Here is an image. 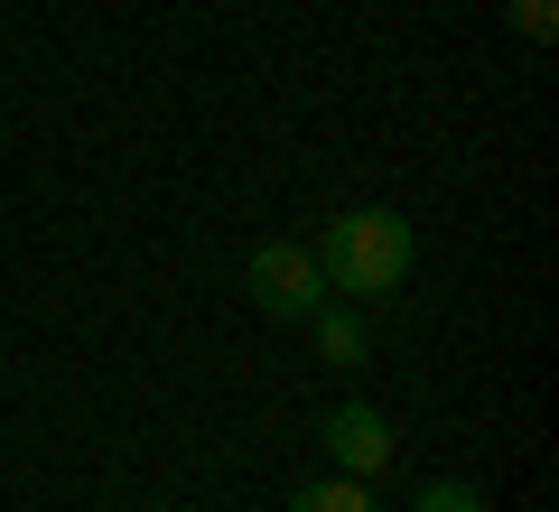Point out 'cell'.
I'll use <instances>...</instances> for the list:
<instances>
[{
    "mask_svg": "<svg viewBox=\"0 0 559 512\" xmlns=\"http://www.w3.org/2000/svg\"><path fill=\"white\" fill-rule=\"evenodd\" d=\"M308 252H318L326 298H392L411 279V261H419V234H411L401 205H345Z\"/></svg>",
    "mask_w": 559,
    "mask_h": 512,
    "instance_id": "cell-1",
    "label": "cell"
},
{
    "mask_svg": "<svg viewBox=\"0 0 559 512\" xmlns=\"http://www.w3.org/2000/svg\"><path fill=\"white\" fill-rule=\"evenodd\" d=\"M242 298H252L261 317H280V326H308V317L326 308L318 252H308V242H252V261H242Z\"/></svg>",
    "mask_w": 559,
    "mask_h": 512,
    "instance_id": "cell-2",
    "label": "cell"
},
{
    "mask_svg": "<svg viewBox=\"0 0 559 512\" xmlns=\"http://www.w3.org/2000/svg\"><path fill=\"white\" fill-rule=\"evenodd\" d=\"M318 448H326V466H336V475H355V485H373V475H392L401 438H392V419H382L373 401H336V410L318 419Z\"/></svg>",
    "mask_w": 559,
    "mask_h": 512,
    "instance_id": "cell-3",
    "label": "cell"
},
{
    "mask_svg": "<svg viewBox=\"0 0 559 512\" xmlns=\"http://www.w3.org/2000/svg\"><path fill=\"white\" fill-rule=\"evenodd\" d=\"M308 345H318V364H336V373H355V364L373 355V326H364L355 308H336V298H326V308L308 317Z\"/></svg>",
    "mask_w": 559,
    "mask_h": 512,
    "instance_id": "cell-4",
    "label": "cell"
},
{
    "mask_svg": "<svg viewBox=\"0 0 559 512\" xmlns=\"http://www.w3.org/2000/svg\"><path fill=\"white\" fill-rule=\"evenodd\" d=\"M289 512H373V485H355V475H308L289 493Z\"/></svg>",
    "mask_w": 559,
    "mask_h": 512,
    "instance_id": "cell-5",
    "label": "cell"
},
{
    "mask_svg": "<svg viewBox=\"0 0 559 512\" xmlns=\"http://www.w3.org/2000/svg\"><path fill=\"white\" fill-rule=\"evenodd\" d=\"M411 512H485V485H466V475H439V485H419Z\"/></svg>",
    "mask_w": 559,
    "mask_h": 512,
    "instance_id": "cell-6",
    "label": "cell"
},
{
    "mask_svg": "<svg viewBox=\"0 0 559 512\" xmlns=\"http://www.w3.org/2000/svg\"><path fill=\"white\" fill-rule=\"evenodd\" d=\"M513 28H522L532 47H550V38H559V0H513Z\"/></svg>",
    "mask_w": 559,
    "mask_h": 512,
    "instance_id": "cell-7",
    "label": "cell"
}]
</instances>
